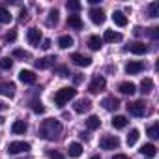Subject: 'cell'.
<instances>
[{
  "label": "cell",
  "instance_id": "1",
  "mask_svg": "<svg viewBox=\"0 0 159 159\" xmlns=\"http://www.w3.org/2000/svg\"><path fill=\"white\" fill-rule=\"evenodd\" d=\"M60 133H62V124L54 118L43 120V124L39 125V137L45 140H54V139H58Z\"/></svg>",
  "mask_w": 159,
  "mask_h": 159
},
{
  "label": "cell",
  "instance_id": "2",
  "mask_svg": "<svg viewBox=\"0 0 159 159\" xmlns=\"http://www.w3.org/2000/svg\"><path fill=\"white\" fill-rule=\"evenodd\" d=\"M75 96H77V90L73 86H64V88H60L54 94V103L58 107H64L66 103H69L71 99H75Z\"/></svg>",
  "mask_w": 159,
  "mask_h": 159
},
{
  "label": "cell",
  "instance_id": "3",
  "mask_svg": "<svg viewBox=\"0 0 159 159\" xmlns=\"http://www.w3.org/2000/svg\"><path fill=\"white\" fill-rule=\"evenodd\" d=\"M99 146H101V150H116V148H120V139L116 135H105L99 140Z\"/></svg>",
  "mask_w": 159,
  "mask_h": 159
},
{
  "label": "cell",
  "instance_id": "4",
  "mask_svg": "<svg viewBox=\"0 0 159 159\" xmlns=\"http://www.w3.org/2000/svg\"><path fill=\"white\" fill-rule=\"evenodd\" d=\"M28 150H30V144L25 140H15V142L8 144V153H21V152H28Z\"/></svg>",
  "mask_w": 159,
  "mask_h": 159
},
{
  "label": "cell",
  "instance_id": "5",
  "mask_svg": "<svg viewBox=\"0 0 159 159\" xmlns=\"http://www.w3.org/2000/svg\"><path fill=\"white\" fill-rule=\"evenodd\" d=\"M75 66H79V67H88L90 64H92V58L90 56H84V54H79V52H73L71 54V58H69Z\"/></svg>",
  "mask_w": 159,
  "mask_h": 159
},
{
  "label": "cell",
  "instance_id": "6",
  "mask_svg": "<svg viewBox=\"0 0 159 159\" xmlns=\"http://www.w3.org/2000/svg\"><path fill=\"white\" fill-rule=\"evenodd\" d=\"M103 88H105V79H103L101 75H96L94 81H92L90 86H88V92H90V94H99Z\"/></svg>",
  "mask_w": 159,
  "mask_h": 159
},
{
  "label": "cell",
  "instance_id": "7",
  "mask_svg": "<svg viewBox=\"0 0 159 159\" xmlns=\"http://www.w3.org/2000/svg\"><path fill=\"white\" fill-rule=\"evenodd\" d=\"M26 39H28V43H30L32 47H39V43L43 41V38H41V30H38V28H30L28 34H26Z\"/></svg>",
  "mask_w": 159,
  "mask_h": 159
},
{
  "label": "cell",
  "instance_id": "8",
  "mask_svg": "<svg viewBox=\"0 0 159 159\" xmlns=\"http://www.w3.org/2000/svg\"><path fill=\"white\" fill-rule=\"evenodd\" d=\"M90 107H92V101H90V99H77V101L73 103V111H75L77 114H84V112H88Z\"/></svg>",
  "mask_w": 159,
  "mask_h": 159
},
{
  "label": "cell",
  "instance_id": "9",
  "mask_svg": "<svg viewBox=\"0 0 159 159\" xmlns=\"http://www.w3.org/2000/svg\"><path fill=\"white\" fill-rule=\"evenodd\" d=\"M144 111H146L144 101H133V103H129V105H127V112H129V114H133V116H142V114H144Z\"/></svg>",
  "mask_w": 159,
  "mask_h": 159
},
{
  "label": "cell",
  "instance_id": "10",
  "mask_svg": "<svg viewBox=\"0 0 159 159\" xmlns=\"http://www.w3.org/2000/svg\"><path fill=\"white\" fill-rule=\"evenodd\" d=\"M0 96L13 98L15 96V84L10 81H0Z\"/></svg>",
  "mask_w": 159,
  "mask_h": 159
},
{
  "label": "cell",
  "instance_id": "11",
  "mask_svg": "<svg viewBox=\"0 0 159 159\" xmlns=\"http://www.w3.org/2000/svg\"><path fill=\"white\" fill-rule=\"evenodd\" d=\"M90 21L94 25H103L105 23V11L101 8H92L90 10Z\"/></svg>",
  "mask_w": 159,
  "mask_h": 159
},
{
  "label": "cell",
  "instance_id": "12",
  "mask_svg": "<svg viewBox=\"0 0 159 159\" xmlns=\"http://www.w3.org/2000/svg\"><path fill=\"white\" fill-rule=\"evenodd\" d=\"M19 81L25 83V84H34L36 83V75L30 69H23V71H19Z\"/></svg>",
  "mask_w": 159,
  "mask_h": 159
},
{
  "label": "cell",
  "instance_id": "13",
  "mask_svg": "<svg viewBox=\"0 0 159 159\" xmlns=\"http://www.w3.org/2000/svg\"><path fill=\"white\" fill-rule=\"evenodd\" d=\"M101 105H103V109H105V111H116V109L120 107V101H118L114 96H109V98H103Z\"/></svg>",
  "mask_w": 159,
  "mask_h": 159
},
{
  "label": "cell",
  "instance_id": "14",
  "mask_svg": "<svg viewBox=\"0 0 159 159\" xmlns=\"http://www.w3.org/2000/svg\"><path fill=\"white\" fill-rule=\"evenodd\" d=\"M26 131H28V125H26L25 120H15L11 124V133L13 135H25Z\"/></svg>",
  "mask_w": 159,
  "mask_h": 159
},
{
  "label": "cell",
  "instance_id": "15",
  "mask_svg": "<svg viewBox=\"0 0 159 159\" xmlns=\"http://www.w3.org/2000/svg\"><path fill=\"white\" fill-rule=\"evenodd\" d=\"M54 60H56V56H43V58H38L34 64H36L38 69H47L54 64Z\"/></svg>",
  "mask_w": 159,
  "mask_h": 159
},
{
  "label": "cell",
  "instance_id": "16",
  "mask_svg": "<svg viewBox=\"0 0 159 159\" xmlns=\"http://www.w3.org/2000/svg\"><path fill=\"white\" fill-rule=\"evenodd\" d=\"M144 69V64L142 62H129L127 66H125V73L127 75H137V73H140Z\"/></svg>",
  "mask_w": 159,
  "mask_h": 159
},
{
  "label": "cell",
  "instance_id": "17",
  "mask_svg": "<svg viewBox=\"0 0 159 159\" xmlns=\"http://www.w3.org/2000/svg\"><path fill=\"white\" fill-rule=\"evenodd\" d=\"M101 39H103V41H109V43L122 41V34H120V32H114V30H105V34H103Z\"/></svg>",
  "mask_w": 159,
  "mask_h": 159
},
{
  "label": "cell",
  "instance_id": "18",
  "mask_svg": "<svg viewBox=\"0 0 159 159\" xmlns=\"http://www.w3.org/2000/svg\"><path fill=\"white\" fill-rule=\"evenodd\" d=\"M118 90H120L122 94H125V96H131V94H135V92H137V86H135V83L125 81V83H122V84L118 86Z\"/></svg>",
  "mask_w": 159,
  "mask_h": 159
},
{
  "label": "cell",
  "instance_id": "19",
  "mask_svg": "<svg viewBox=\"0 0 159 159\" xmlns=\"http://www.w3.org/2000/svg\"><path fill=\"white\" fill-rule=\"evenodd\" d=\"M129 51H131L133 54H146V52H148V47H146L142 41H135V43L129 45Z\"/></svg>",
  "mask_w": 159,
  "mask_h": 159
},
{
  "label": "cell",
  "instance_id": "20",
  "mask_svg": "<svg viewBox=\"0 0 159 159\" xmlns=\"http://www.w3.org/2000/svg\"><path fill=\"white\" fill-rule=\"evenodd\" d=\"M67 25L71 28H75V30H81L83 28V19L79 17V15H69L67 17Z\"/></svg>",
  "mask_w": 159,
  "mask_h": 159
},
{
  "label": "cell",
  "instance_id": "21",
  "mask_svg": "<svg viewBox=\"0 0 159 159\" xmlns=\"http://www.w3.org/2000/svg\"><path fill=\"white\" fill-rule=\"evenodd\" d=\"M111 124H112V127H114V129H124V127L127 125V118H125V116H122V114H118V116H114V118H112V122H111Z\"/></svg>",
  "mask_w": 159,
  "mask_h": 159
},
{
  "label": "cell",
  "instance_id": "22",
  "mask_svg": "<svg viewBox=\"0 0 159 159\" xmlns=\"http://www.w3.org/2000/svg\"><path fill=\"white\" fill-rule=\"evenodd\" d=\"M67 152H69V155L71 157H79L83 153V144H79V142H71L69 144V148H67Z\"/></svg>",
  "mask_w": 159,
  "mask_h": 159
},
{
  "label": "cell",
  "instance_id": "23",
  "mask_svg": "<svg viewBox=\"0 0 159 159\" xmlns=\"http://www.w3.org/2000/svg\"><path fill=\"white\" fill-rule=\"evenodd\" d=\"M112 21H114L116 26H125V25H127V17H125L122 11H114V13H112Z\"/></svg>",
  "mask_w": 159,
  "mask_h": 159
},
{
  "label": "cell",
  "instance_id": "24",
  "mask_svg": "<svg viewBox=\"0 0 159 159\" xmlns=\"http://www.w3.org/2000/svg\"><path fill=\"white\" fill-rule=\"evenodd\" d=\"M88 47H90L92 51H99V49L103 47V39H101L99 36H92V38L88 39Z\"/></svg>",
  "mask_w": 159,
  "mask_h": 159
},
{
  "label": "cell",
  "instance_id": "25",
  "mask_svg": "<svg viewBox=\"0 0 159 159\" xmlns=\"http://www.w3.org/2000/svg\"><path fill=\"white\" fill-rule=\"evenodd\" d=\"M140 153L146 155V157H153V155L157 153V148H155L152 142H148V144H144V146L140 148Z\"/></svg>",
  "mask_w": 159,
  "mask_h": 159
},
{
  "label": "cell",
  "instance_id": "26",
  "mask_svg": "<svg viewBox=\"0 0 159 159\" xmlns=\"http://www.w3.org/2000/svg\"><path fill=\"white\" fill-rule=\"evenodd\" d=\"M139 137H140V131H139V129H131V131H129V135H127V139H125L127 146H135V144H137V140H139Z\"/></svg>",
  "mask_w": 159,
  "mask_h": 159
},
{
  "label": "cell",
  "instance_id": "27",
  "mask_svg": "<svg viewBox=\"0 0 159 159\" xmlns=\"http://www.w3.org/2000/svg\"><path fill=\"white\" fill-rule=\"evenodd\" d=\"M73 38L71 36H60L58 38V45L62 47V49H69V47H73Z\"/></svg>",
  "mask_w": 159,
  "mask_h": 159
},
{
  "label": "cell",
  "instance_id": "28",
  "mask_svg": "<svg viewBox=\"0 0 159 159\" xmlns=\"http://www.w3.org/2000/svg\"><path fill=\"white\" fill-rule=\"evenodd\" d=\"M99 125H101V120H99L98 116H88V120H86V127H88L90 131L99 129Z\"/></svg>",
  "mask_w": 159,
  "mask_h": 159
},
{
  "label": "cell",
  "instance_id": "29",
  "mask_svg": "<svg viewBox=\"0 0 159 159\" xmlns=\"http://www.w3.org/2000/svg\"><path fill=\"white\" fill-rule=\"evenodd\" d=\"M153 90V81L152 79H144V81L140 83V92L142 94H150Z\"/></svg>",
  "mask_w": 159,
  "mask_h": 159
},
{
  "label": "cell",
  "instance_id": "30",
  "mask_svg": "<svg viewBox=\"0 0 159 159\" xmlns=\"http://www.w3.org/2000/svg\"><path fill=\"white\" fill-rule=\"evenodd\" d=\"M0 23H11V13L6 8H0Z\"/></svg>",
  "mask_w": 159,
  "mask_h": 159
},
{
  "label": "cell",
  "instance_id": "31",
  "mask_svg": "<svg viewBox=\"0 0 159 159\" xmlns=\"http://www.w3.org/2000/svg\"><path fill=\"white\" fill-rule=\"evenodd\" d=\"M148 137L150 139H157L159 137V124H152L148 127Z\"/></svg>",
  "mask_w": 159,
  "mask_h": 159
},
{
  "label": "cell",
  "instance_id": "32",
  "mask_svg": "<svg viewBox=\"0 0 159 159\" xmlns=\"http://www.w3.org/2000/svg\"><path fill=\"white\" fill-rule=\"evenodd\" d=\"M56 23H58V10H51L49 19H47V25L52 26V25H56Z\"/></svg>",
  "mask_w": 159,
  "mask_h": 159
},
{
  "label": "cell",
  "instance_id": "33",
  "mask_svg": "<svg viewBox=\"0 0 159 159\" xmlns=\"http://www.w3.org/2000/svg\"><path fill=\"white\" fill-rule=\"evenodd\" d=\"M66 6H67L69 11H79V10H81V2H75V0H69Z\"/></svg>",
  "mask_w": 159,
  "mask_h": 159
},
{
  "label": "cell",
  "instance_id": "34",
  "mask_svg": "<svg viewBox=\"0 0 159 159\" xmlns=\"http://www.w3.org/2000/svg\"><path fill=\"white\" fill-rule=\"evenodd\" d=\"M150 17H159V4L157 2L150 4Z\"/></svg>",
  "mask_w": 159,
  "mask_h": 159
},
{
  "label": "cell",
  "instance_id": "35",
  "mask_svg": "<svg viewBox=\"0 0 159 159\" xmlns=\"http://www.w3.org/2000/svg\"><path fill=\"white\" fill-rule=\"evenodd\" d=\"M13 56H15V58H23V60L30 58V54H28L26 51H23V49H15V51H13Z\"/></svg>",
  "mask_w": 159,
  "mask_h": 159
},
{
  "label": "cell",
  "instance_id": "36",
  "mask_svg": "<svg viewBox=\"0 0 159 159\" xmlns=\"http://www.w3.org/2000/svg\"><path fill=\"white\" fill-rule=\"evenodd\" d=\"M32 109H34L36 114H43V112H45V107H43L41 101H34V107H32Z\"/></svg>",
  "mask_w": 159,
  "mask_h": 159
},
{
  "label": "cell",
  "instance_id": "37",
  "mask_svg": "<svg viewBox=\"0 0 159 159\" xmlns=\"http://www.w3.org/2000/svg\"><path fill=\"white\" fill-rule=\"evenodd\" d=\"M11 66H13V62L10 58H0V67L2 69H11Z\"/></svg>",
  "mask_w": 159,
  "mask_h": 159
},
{
  "label": "cell",
  "instance_id": "38",
  "mask_svg": "<svg viewBox=\"0 0 159 159\" xmlns=\"http://www.w3.org/2000/svg\"><path fill=\"white\" fill-rule=\"evenodd\" d=\"M47 155H49L51 159H64V155H62L60 152H56V150H47Z\"/></svg>",
  "mask_w": 159,
  "mask_h": 159
},
{
  "label": "cell",
  "instance_id": "39",
  "mask_svg": "<svg viewBox=\"0 0 159 159\" xmlns=\"http://www.w3.org/2000/svg\"><path fill=\"white\" fill-rule=\"evenodd\" d=\"M15 38H17V32H15V30H10V32L6 34V41H15Z\"/></svg>",
  "mask_w": 159,
  "mask_h": 159
},
{
  "label": "cell",
  "instance_id": "40",
  "mask_svg": "<svg viewBox=\"0 0 159 159\" xmlns=\"http://www.w3.org/2000/svg\"><path fill=\"white\" fill-rule=\"evenodd\" d=\"M150 36H152L153 39H157V36H159V28H155V26H153V28H150Z\"/></svg>",
  "mask_w": 159,
  "mask_h": 159
},
{
  "label": "cell",
  "instance_id": "41",
  "mask_svg": "<svg viewBox=\"0 0 159 159\" xmlns=\"http://www.w3.org/2000/svg\"><path fill=\"white\" fill-rule=\"evenodd\" d=\"M39 47H41V49H45V51H47V49H49V47H51V39H43V41H41V45H39Z\"/></svg>",
  "mask_w": 159,
  "mask_h": 159
},
{
  "label": "cell",
  "instance_id": "42",
  "mask_svg": "<svg viewBox=\"0 0 159 159\" xmlns=\"http://www.w3.org/2000/svg\"><path fill=\"white\" fill-rule=\"evenodd\" d=\"M112 159H129V157H127L125 153H116V155H114Z\"/></svg>",
  "mask_w": 159,
  "mask_h": 159
},
{
  "label": "cell",
  "instance_id": "43",
  "mask_svg": "<svg viewBox=\"0 0 159 159\" xmlns=\"http://www.w3.org/2000/svg\"><path fill=\"white\" fill-rule=\"evenodd\" d=\"M81 81H83V77H81V75H75V79H73V83H75V84H79V83H81Z\"/></svg>",
  "mask_w": 159,
  "mask_h": 159
},
{
  "label": "cell",
  "instance_id": "44",
  "mask_svg": "<svg viewBox=\"0 0 159 159\" xmlns=\"http://www.w3.org/2000/svg\"><path fill=\"white\" fill-rule=\"evenodd\" d=\"M6 109H8V105H6V103H2V101H0V112H4Z\"/></svg>",
  "mask_w": 159,
  "mask_h": 159
},
{
  "label": "cell",
  "instance_id": "45",
  "mask_svg": "<svg viewBox=\"0 0 159 159\" xmlns=\"http://www.w3.org/2000/svg\"><path fill=\"white\" fill-rule=\"evenodd\" d=\"M90 159H99V155H94V157H90Z\"/></svg>",
  "mask_w": 159,
  "mask_h": 159
}]
</instances>
